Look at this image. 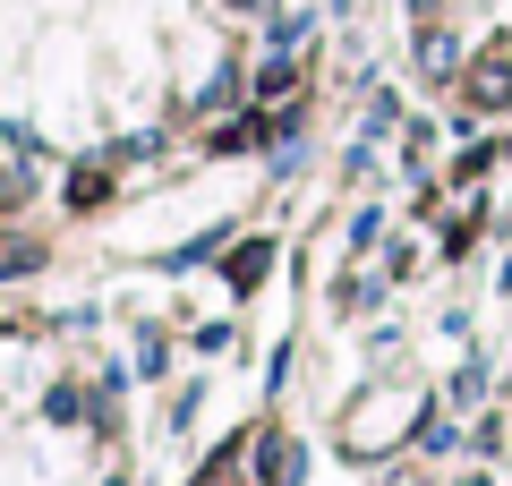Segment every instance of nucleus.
Segmentation results:
<instances>
[{
	"instance_id": "nucleus-1",
	"label": "nucleus",
	"mask_w": 512,
	"mask_h": 486,
	"mask_svg": "<svg viewBox=\"0 0 512 486\" xmlns=\"http://www.w3.org/2000/svg\"><path fill=\"white\" fill-rule=\"evenodd\" d=\"M470 103H487V111L512 103V60H504V52H487V60L470 69Z\"/></svg>"
},
{
	"instance_id": "nucleus-3",
	"label": "nucleus",
	"mask_w": 512,
	"mask_h": 486,
	"mask_svg": "<svg viewBox=\"0 0 512 486\" xmlns=\"http://www.w3.org/2000/svg\"><path fill=\"white\" fill-rule=\"evenodd\" d=\"M18 188H26V180H9V171H0V205H9V197H18Z\"/></svg>"
},
{
	"instance_id": "nucleus-2",
	"label": "nucleus",
	"mask_w": 512,
	"mask_h": 486,
	"mask_svg": "<svg viewBox=\"0 0 512 486\" xmlns=\"http://www.w3.org/2000/svg\"><path fill=\"white\" fill-rule=\"evenodd\" d=\"M256 469H265L274 486H291V444H265V452H256Z\"/></svg>"
},
{
	"instance_id": "nucleus-4",
	"label": "nucleus",
	"mask_w": 512,
	"mask_h": 486,
	"mask_svg": "<svg viewBox=\"0 0 512 486\" xmlns=\"http://www.w3.org/2000/svg\"><path fill=\"white\" fill-rule=\"evenodd\" d=\"M239 9H248V0H239Z\"/></svg>"
}]
</instances>
